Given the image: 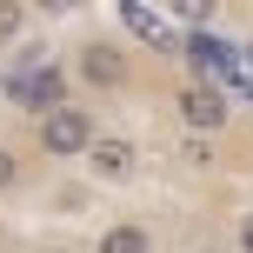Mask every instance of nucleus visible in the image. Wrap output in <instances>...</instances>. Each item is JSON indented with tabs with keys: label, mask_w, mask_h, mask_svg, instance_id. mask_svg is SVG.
<instances>
[{
	"label": "nucleus",
	"mask_w": 253,
	"mask_h": 253,
	"mask_svg": "<svg viewBox=\"0 0 253 253\" xmlns=\"http://www.w3.org/2000/svg\"><path fill=\"white\" fill-rule=\"evenodd\" d=\"M34 133H40V153H47V160H87L93 140H100V126H93V107L67 100V107H53V114H40Z\"/></svg>",
	"instance_id": "f257e3e1"
},
{
	"label": "nucleus",
	"mask_w": 253,
	"mask_h": 253,
	"mask_svg": "<svg viewBox=\"0 0 253 253\" xmlns=\"http://www.w3.org/2000/svg\"><path fill=\"white\" fill-rule=\"evenodd\" d=\"M173 114H180V126H187L193 140H213L220 126H227V93L207 87V80H187V87L173 93Z\"/></svg>",
	"instance_id": "f03ea898"
},
{
	"label": "nucleus",
	"mask_w": 253,
	"mask_h": 253,
	"mask_svg": "<svg viewBox=\"0 0 253 253\" xmlns=\"http://www.w3.org/2000/svg\"><path fill=\"white\" fill-rule=\"evenodd\" d=\"M74 80H87L93 93H120V87H126V53H120V40H80V47H74Z\"/></svg>",
	"instance_id": "7ed1b4c3"
},
{
	"label": "nucleus",
	"mask_w": 253,
	"mask_h": 253,
	"mask_svg": "<svg viewBox=\"0 0 253 253\" xmlns=\"http://www.w3.org/2000/svg\"><path fill=\"white\" fill-rule=\"evenodd\" d=\"M87 173H93V187H133L140 180V147L126 133H100L93 153H87Z\"/></svg>",
	"instance_id": "20e7f679"
},
{
	"label": "nucleus",
	"mask_w": 253,
	"mask_h": 253,
	"mask_svg": "<svg viewBox=\"0 0 253 253\" xmlns=\"http://www.w3.org/2000/svg\"><path fill=\"white\" fill-rule=\"evenodd\" d=\"M93 253H153V227L147 220H114V227L93 240Z\"/></svg>",
	"instance_id": "39448f33"
},
{
	"label": "nucleus",
	"mask_w": 253,
	"mask_h": 253,
	"mask_svg": "<svg viewBox=\"0 0 253 253\" xmlns=\"http://www.w3.org/2000/svg\"><path fill=\"white\" fill-rule=\"evenodd\" d=\"M120 20L133 27V34H147V40H173V34H167V20H160V13H147L140 0H126V7H120Z\"/></svg>",
	"instance_id": "423d86ee"
},
{
	"label": "nucleus",
	"mask_w": 253,
	"mask_h": 253,
	"mask_svg": "<svg viewBox=\"0 0 253 253\" xmlns=\"http://www.w3.org/2000/svg\"><path fill=\"white\" fill-rule=\"evenodd\" d=\"M20 34H27V7H20V0H0V47L20 40Z\"/></svg>",
	"instance_id": "0eeeda50"
},
{
	"label": "nucleus",
	"mask_w": 253,
	"mask_h": 253,
	"mask_svg": "<svg viewBox=\"0 0 253 253\" xmlns=\"http://www.w3.org/2000/svg\"><path fill=\"white\" fill-rule=\"evenodd\" d=\"M180 160H187V167H200V173H207V167H213V140H180Z\"/></svg>",
	"instance_id": "6e6552de"
},
{
	"label": "nucleus",
	"mask_w": 253,
	"mask_h": 253,
	"mask_svg": "<svg viewBox=\"0 0 253 253\" xmlns=\"http://www.w3.org/2000/svg\"><path fill=\"white\" fill-rule=\"evenodd\" d=\"M13 187H20V153L0 147V193H13Z\"/></svg>",
	"instance_id": "1a4fd4ad"
},
{
	"label": "nucleus",
	"mask_w": 253,
	"mask_h": 253,
	"mask_svg": "<svg viewBox=\"0 0 253 253\" xmlns=\"http://www.w3.org/2000/svg\"><path fill=\"white\" fill-rule=\"evenodd\" d=\"M233 240H240V253H253V207L240 213V233H233Z\"/></svg>",
	"instance_id": "9d476101"
},
{
	"label": "nucleus",
	"mask_w": 253,
	"mask_h": 253,
	"mask_svg": "<svg viewBox=\"0 0 253 253\" xmlns=\"http://www.w3.org/2000/svg\"><path fill=\"white\" fill-rule=\"evenodd\" d=\"M40 253H74V247H40Z\"/></svg>",
	"instance_id": "9b49d317"
},
{
	"label": "nucleus",
	"mask_w": 253,
	"mask_h": 253,
	"mask_svg": "<svg viewBox=\"0 0 253 253\" xmlns=\"http://www.w3.org/2000/svg\"><path fill=\"white\" fill-rule=\"evenodd\" d=\"M200 253H207V247H200Z\"/></svg>",
	"instance_id": "f8f14e48"
}]
</instances>
